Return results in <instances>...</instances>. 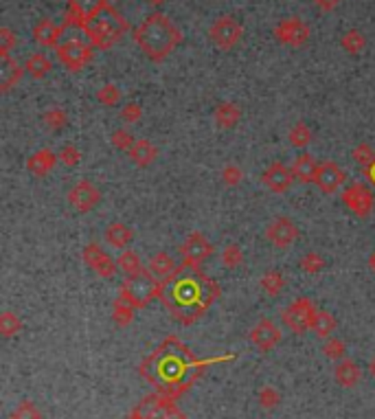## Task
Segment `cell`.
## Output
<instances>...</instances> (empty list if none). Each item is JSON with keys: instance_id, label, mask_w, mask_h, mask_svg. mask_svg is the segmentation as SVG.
I'll return each instance as SVG.
<instances>
[{"instance_id": "50", "label": "cell", "mask_w": 375, "mask_h": 419, "mask_svg": "<svg viewBox=\"0 0 375 419\" xmlns=\"http://www.w3.org/2000/svg\"><path fill=\"white\" fill-rule=\"evenodd\" d=\"M340 3H343V0H312V5L321 11H334Z\"/></svg>"}, {"instance_id": "14", "label": "cell", "mask_w": 375, "mask_h": 419, "mask_svg": "<svg viewBox=\"0 0 375 419\" xmlns=\"http://www.w3.org/2000/svg\"><path fill=\"white\" fill-rule=\"evenodd\" d=\"M266 237L274 248H290L299 239V226L290 217H274L266 228Z\"/></svg>"}, {"instance_id": "32", "label": "cell", "mask_w": 375, "mask_h": 419, "mask_svg": "<svg viewBox=\"0 0 375 419\" xmlns=\"http://www.w3.org/2000/svg\"><path fill=\"white\" fill-rule=\"evenodd\" d=\"M288 141L290 145L296 147V149H303L312 143V130L307 123H303V121H299V123H294L288 132Z\"/></svg>"}, {"instance_id": "37", "label": "cell", "mask_w": 375, "mask_h": 419, "mask_svg": "<svg viewBox=\"0 0 375 419\" xmlns=\"http://www.w3.org/2000/svg\"><path fill=\"white\" fill-rule=\"evenodd\" d=\"M241 263H244V252H241L239 244H228L222 250V266L226 270H235L241 266Z\"/></svg>"}, {"instance_id": "2", "label": "cell", "mask_w": 375, "mask_h": 419, "mask_svg": "<svg viewBox=\"0 0 375 419\" xmlns=\"http://www.w3.org/2000/svg\"><path fill=\"white\" fill-rule=\"evenodd\" d=\"M173 321L191 325L219 299V285L197 266H182L162 279L160 296Z\"/></svg>"}, {"instance_id": "23", "label": "cell", "mask_w": 375, "mask_h": 419, "mask_svg": "<svg viewBox=\"0 0 375 419\" xmlns=\"http://www.w3.org/2000/svg\"><path fill=\"white\" fill-rule=\"evenodd\" d=\"M292 171H294V178L303 182V184H310L316 182V173H318V163L312 154H299L292 163Z\"/></svg>"}, {"instance_id": "6", "label": "cell", "mask_w": 375, "mask_h": 419, "mask_svg": "<svg viewBox=\"0 0 375 419\" xmlns=\"http://www.w3.org/2000/svg\"><path fill=\"white\" fill-rule=\"evenodd\" d=\"M55 53H58V60L71 73H80L93 62L95 47L88 42L86 36H71V38H62V42L55 47Z\"/></svg>"}, {"instance_id": "1", "label": "cell", "mask_w": 375, "mask_h": 419, "mask_svg": "<svg viewBox=\"0 0 375 419\" xmlns=\"http://www.w3.org/2000/svg\"><path fill=\"white\" fill-rule=\"evenodd\" d=\"M235 356H224L215 360H195L178 338H167L154 354L138 367L141 376L147 378L160 395L176 400L189 389V384L200 376L202 369L211 362L233 360Z\"/></svg>"}, {"instance_id": "7", "label": "cell", "mask_w": 375, "mask_h": 419, "mask_svg": "<svg viewBox=\"0 0 375 419\" xmlns=\"http://www.w3.org/2000/svg\"><path fill=\"white\" fill-rule=\"evenodd\" d=\"M241 36H244V27L235 16H219L208 29V40H211L219 51H233Z\"/></svg>"}, {"instance_id": "40", "label": "cell", "mask_w": 375, "mask_h": 419, "mask_svg": "<svg viewBox=\"0 0 375 419\" xmlns=\"http://www.w3.org/2000/svg\"><path fill=\"white\" fill-rule=\"evenodd\" d=\"M323 354L329 358V360H343L345 354H347V347L340 338H327L325 345H323Z\"/></svg>"}, {"instance_id": "5", "label": "cell", "mask_w": 375, "mask_h": 419, "mask_svg": "<svg viewBox=\"0 0 375 419\" xmlns=\"http://www.w3.org/2000/svg\"><path fill=\"white\" fill-rule=\"evenodd\" d=\"M160 285L162 281H158L156 274L143 270L141 274H134V277H128V281H123L119 296L128 301L134 310H145L154 299L160 296Z\"/></svg>"}, {"instance_id": "42", "label": "cell", "mask_w": 375, "mask_h": 419, "mask_svg": "<svg viewBox=\"0 0 375 419\" xmlns=\"http://www.w3.org/2000/svg\"><path fill=\"white\" fill-rule=\"evenodd\" d=\"M110 141H112V145L121 152H130L132 145L136 143V139L132 136L128 130H114L112 134H110Z\"/></svg>"}, {"instance_id": "21", "label": "cell", "mask_w": 375, "mask_h": 419, "mask_svg": "<svg viewBox=\"0 0 375 419\" xmlns=\"http://www.w3.org/2000/svg\"><path fill=\"white\" fill-rule=\"evenodd\" d=\"M60 156L55 154L53 149H47V147H42L38 149L36 154H31L29 160H27V169L33 173V176H38V178H42V176H47L55 165H58Z\"/></svg>"}, {"instance_id": "34", "label": "cell", "mask_w": 375, "mask_h": 419, "mask_svg": "<svg viewBox=\"0 0 375 419\" xmlns=\"http://www.w3.org/2000/svg\"><path fill=\"white\" fill-rule=\"evenodd\" d=\"M44 123H47L51 132H60L66 128V123H69V115H66L60 106H53L44 112Z\"/></svg>"}, {"instance_id": "3", "label": "cell", "mask_w": 375, "mask_h": 419, "mask_svg": "<svg viewBox=\"0 0 375 419\" xmlns=\"http://www.w3.org/2000/svg\"><path fill=\"white\" fill-rule=\"evenodd\" d=\"M134 42L152 62L160 64L182 44V31L169 16L154 11L134 29Z\"/></svg>"}, {"instance_id": "35", "label": "cell", "mask_w": 375, "mask_h": 419, "mask_svg": "<svg viewBox=\"0 0 375 419\" xmlns=\"http://www.w3.org/2000/svg\"><path fill=\"white\" fill-rule=\"evenodd\" d=\"M20 329H22V321L18 318V314H14L11 310H5L0 314V334H3V338L16 336Z\"/></svg>"}, {"instance_id": "18", "label": "cell", "mask_w": 375, "mask_h": 419, "mask_svg": "<svg viewBox=\"0 0 375 419\" xmlns=\"http://www.w3.org/2000/svg\"><path fill=\"white\" fill-rule=\"evenodd\" d=\"M347 173L338 167L334 160H325L318 165V173H316V184L323 193H336L340 187L345 184Z\"/></svg>"}, {"instance_id": "41", "label": "cell", "mask_w": 375, "mask_h": 419, "mask_svg": "<svg viewBox=\"0 0 375 419\" xmlns=\"http://www.w3.org/2000/svg\"><path fill=\"white\" fill-rule=\"evenodd\" d=\"M11 419H42V413H40V409L36 404L25 400V402H20L14 411H11Z\"/></svg>"}, {"instance_id": "49", "label": "cell", "mask_w": 375, "mask_h": 419, "mask_svg": "<svg viewBox=\"0 0 375 419\" xmlns=\"http://www.w3.org/2000/svg\"><path fill=\"white\" fill-rule=\"evenodd\" d=\"M156 419H186V417L182 415V411H180L178 406L173 404V400H171V402L165 404V409L160 411V415H158Z\"/></svg>"}, {"instance_id": "4", "label": "cell", "mask_w": 375, "mask_h": 419, "mask_svg": "<svg viewBox=\"0 0 375 419\" xmlns=\"http://www.w3.org/2000/svg\"><path fill=\"white\" fill-rule=\"evenodd\" d=\"M130 31V22L119 14L112 5H106L99 14L84 27V36L99 51L112 49L114 44Z\"/></svg>"}, {"instance_id": "36", "label": "cell", "mask_w": 375, "mask_h": 419, "mask_svg": "<svg viewBox=\"0 0 375 419\" xmlns=\"http://www.w3.org/2000/svg\"><path fill=\"white\" fill-rule=\"evenodd\" d=\"M261 288H263V292H268L270 296H277V294H281V290L285 288V279H283V274L281 272H277V270H270V272H266L261 277Z\"/></svg>"}, {"instance_id": "55", "label": "cell", "mask_w": 375, "mask_h": 419, "mask_svg": "<svg viewBox=\"0 0 375 419\" xmlns=\"http://www.w3.org/2000/svg\"><path fill=\"white\" fill-rule=\"evenodd\" d=\"M128 419H132V417H128Z\"/></svg>"}, {"instance_id": "8", "label": "cell", "mask_w": 375, "mask_h": 419, "mask_svg": "<svg viewBox=\"0 0 375 419\" xmlns=\"http://www.w3.org/2000/svg\"><path fill=\"white\" fill-rule=\"evenodd\" d=\"M283 323L288 325L294 334H305L312 329L314 316H316V307L312 303V299L307 296H301V299L292 301L288 307L283 310Z\"/></svg>"}, {"instance_id": "19", "label": "cell", "mask_w": 375, "mask_h": 419, "mask_svg": "<svg viewBox=\"0 0 375 419\" xmlns=\"http://www.w3.org/2000/svg\"><path fill=\"white\" fill-rule=\"evenodd\" d=\"M66 33V27L64 22L62 25H55V22L51 18H42L36 27H33V40H36L40 47H58V44L62 42Z\"/></svg>"}, {"instance_id": "20", "label": "cell", "mask_w": 375, "mask_h": 419, "mask_svg": "<svg viewBox=\"0 0 375 419\" xmlns=\"http://www.w3.org/2000/svg\"><path fill=\"white\" fill-rule=\"evenodd\" d=\"M25 64H20L11 55H0V91L9 93L22 77H25Z\"/></svg>"}, {"instance_id": "43", "label": "cell", "mask_w": 375, "mask_h": 419, "mask_svg": "<svg viewBox=\"0 0 375 419\" xmlns=\"http://www.w3.org/2000/svg\"><path fill=\"white\" fill-rule=\"evenodd\" d=\"M16 44H18L16 33L9 27H0V55H11Z\"/></svg>"}, {"instance_id": "39", "label": "cell", "mask_w": 375, "mask_h": 419, "mask_svg": "<svg viewBox=\"0 0 375 419\" xmlns=\"http://www.w3.org/2000/svg\"><path fill=\"white\" fill-rule=\"evenodd\" d=\"M323 268H325V259H323V255H318L316 250L305 252V255L301 257V270L303 272L316 274V272H321Z\"/></svg>"}, {"instance_id": "51", "label": "cell", "mask_w": 375, "mask_h": 419, "mask_svg": "<svg viewBox=\"0 0 375 419\" xmlns=\"http://www.w3.org/2000/svg\"><path fill=\"white\" fill-rule=\"evenodd\" d=\"M365 176H367V178L375 184V160H373V163L369 165V167L365 169Z\"/></svg>"}, {"instance_id": "22", "label": "cell", "mask_w": 375, "mask_h": 419, "mask_svg": "<svg viewBox=\"0 0 375 419\" xmlns=\"http://www.w3.org/2000/svg\"><path fill=\"white\" fill-rule=\"evenodd\" d=\"M334 378H336V382L340 384V387L354 389V387H358L360 380H362V369L358 367V362L349 360V358H343L336 365V369H334Z\"/></svg>"}, {"instance_id": "28", "label": "cell", "mask_w": 375, "mask_h": 419, "mask_svg": "<svg viewBox=\"0 0 375 419\" xmlns=\"http://www.w3.org/2000/svg\"><path fill=\"white\" fill-rule=\"evenodd\" d=\"M147 266H149V272L156 274L158 279H167L169 274L178 270L176 268V259L171 255H167V252H156V255H152Z\"/></svg>"}, {"instance_id": "17", "label": "cell", "mask_w": 375, "mask_h": 419, "mask_svg": "<svg viewBox=\"0 0 375 419\" xmlns=\"http://www.w3.org/2000/svg\"><path fill=\"white\" fill-rule=\"evenodd\" d=\"M294 180L296 178H294L292 167H288V165H283V163H272L270 167L261 173V182L266 184L272 193H285Z\"/></svg>"}, {"instance_id": "38", "label": "cell", "mask_w": 375, "mask_h": 419, "mask_svg": "<svg viewBox=\"0 0 375 419\" xmlns=\"http://www.w3.org/2000/svg\"><path fill=\"white\" fill-rule=\"evenodd\" d=\"M97 101L101 104V106L112 108V106H117L121 101V91L114 84H106V86H101L97 91Z\"/></svg>"}, {"instance_id": "29", "label": "cell", "mask_w": 375, "mask_h": 419, "mask_svg": "<svg viewBox=\"0 0 375 419\" xmlns=\"http://www.w3.org/2000/svg\"><path fill=\"white\" fill-rule=\"evenodd\" d=\"M25 71L33 80H44L51 71V60L44 53H31L25 62Z\"/></svg>"}, {"instance_id": "9", "label": "cell", "mask_w": 375, "mask_h": 419, "mask_svg": "<svg viewBox=\"0 0 375 419\" xmlns=\"http://www.w3.org/2000/svg\"><path fill=\"white\" fill-rule=\"evenodd\" d=\"M106 5H108V0H69V3H66V14H64V27L84 31V27Z\"/></svg>"}, {"instance_id": "12", "label": "cell", "mask_w": 375, "mask_h": 419, "mask_svg": "<svg viewBox=\"0 0 375 419\" xmlns=\"http://www.w3.org/2000/svg\"><path fill=\"white\" fill-rule=\"evenodd\" d=\"M180 255H182L184 266H200L202 261H206L213 255V244L202 233H197L195 230V233H189L186 239L182 241Z\"/></svg>"}, {"instance_id": "47", "label": "cell", "mask_w": 375, "mask_h": 419, "mask_svg": "<svg viewBox=\"0 0 375 419\" xmlns=\"http://www.w3.org/2000/svg\"><path fill=\"white\" fill-rule=\"evenodd\" d=\"M241 178H244V171H241L237 165H226V167L222 169V180L228 187H237L241 182Z\"/></svg>"}, {"instance_id": "44", "label": "cell", "mask_w": 375, "mask_h": 419, "mask_svg": "<svg viewBox=\"0 0 375 419\" xmlns=\"http://www.w3.org/2000/svg\"><path fill=\"white\" fill-rule=\"evenodd\" d=\"M354 160L360 165V167H365V169L375 160V152L369 147V143H360V145L354 149Z\"/></svg>"}, {"instance_id": "24", "label": "cell", "mask_w": 375, "mask_h": 419, "mask_svg": "<svg viewBox=\"0 0 375 419\" xmlns=\"http://www.w3.org/2000/svg\"><path fill=\"white\" fill-rule=\"evenodd\" d=\"M130 160L136 165V167H149V165L158 158V149L152 145L147 139H138L132 149L128 152Z\"/></svg>"}, {"instance_id": "26", "label": "cell", "mask_w": 375, "mask_h": 419, "mask_svg": "<svg viewBox=\"0 0 375 419\" xmlns=\"http://www.w3.org/2000/svg\"><path fill=\"white\" fill-rule=\"evenodd\" d=\"M132 239H134V230L123 222H112L106 228V241L114 248L125 250L132 244Z\"/></svg>"}, {"instance_id": "52", "label": "cell", "mask_w": 375, "mask_h": 419, "mask_svg": "<svg viewBox=\"0 0 375 419\" xmlns=\"http://www.w3.org/2000/svg\"><path fill=\"white\" fill-rule=\"evenodd\" d=\"M369 266H371V270L375 272V250L371 252V257H369Z\"/></svg>"}, {"instance_id": "48", "label": "cell", "mask_w": 375, "mask_h": 419, "mask_svg": "<svg viewBox=\"0 0 375 419\" xmlns=\"http://www.w3.org/2000/svg\"><path fill=\"white\" fill-rule=\"evenodd\" d=\"M141 117H143V110L138 104H128L121 110V121H125V123H136Z\"/></svg>"}, {"instance_id": "25", "label": "cell", "mask_w": 375, "mask_h": 419, "mask_svg": "<svg viewBox=\"0 0 375 419\" xmlns=\"http://www.w3.org/2000/svg\"><path fill=\"white\" fill-rule=\"evenodd\" d=\"M213 119H215L217 128L233 130V128L239 123V119H241V110H239V106L233 104V101H224V104H219V106L213 110Z\"/></svg>"}, {"instance_id": "31", "label": "cell", "mask_w": 375, "mask_h": 419, "mask_svg": "<svg viewBox=\"0 0 375 419\" xmlns=\"http://www.w3.org/2000/svg\"><path fill=\"white\" fill-rule=\"evenodd\" d=\"M340 47H343L345 53H351V55H360L367 47V38L365 33L358 31V29H351L347 31L343 38H340Z\"/></svg>"}, {"instance_id": "54", "label": "cell", "mask_w": 375, "mask_h": 419, "mask_svg": "<svg viewBox=\"0 0 375 419\" xmlns=\"http://www.w3.org/2000/svg\"><path fill=\"white\" fill-rule=\"evenodd\" d=\"M369 371H371V376L375 378V358H373V360L369 362Z\"/></svg>"}, {"instance_id": "53", "label": "cell", "mask_w": 375, "mask_h": 419, "mask_svg": "<svg viewBox=\"0 0 375 419\" xmlns=\"http://www.w3.org/2000/svg\"><path fill=\"white\" fill-rule=\"evenodd\" d=\"M147 3L154 5V7H158V5H165V3H167V0H147Z\"/></svg>"}, {"instance_id": "16", "label": "cell", "mask_w": 375, "mask_h": 419, "mask_svg": "<svg viewBox=\"0 0 375 419\" xmlns=\"http://www.w3.org/2000/svg\"><path fill=\"white\" fill-rule=\"evenodd\" d=\"M281 340V332L277 329L270 318H261V321L250 329V343L255 345L261 354H268L274 347L279 345Z\"/></svg>"}, {"instance_id": "15", "label": "cell", "mask_w": 375, "mask_h": 419, "mask_svg": "<svg viewBox=\"0 0 375 419\" xmlns=\"http://www.w3.org/2000/svg\"><path fill=\"white\" fill-rule=\"evenodd\" d=\"M99 200H101V191H99V187L90 180H80L69 191V202L80 213L93 211V208L99 204Z\"/></svg>"}, {"instance_id": "11", "label": "cell", "mask_w": 375, "mask_h": 419, "mask_svg": "<svg viewBox=\"0 0 375 419\" xmlns=\"http://www.w3.org/2000/svg\"><path fill=\"white\" fill-rule=\"evenodd\" d=\"M343 202H345V206H347L354 215H358V217H369L371 211H373L375 197H373V193H371V189H369L367 184L356 182V184L345 187Z\"/></svg>"}, {"instance_id": "30", "label": "cell", "mask_w": 375, "mask_h": 419, "mask_svg": "<svg viewBox=\"0 0 375 419\" xmlns=\"http://www.w3.org/2000/svg\"><path fill=\"white\" fill-rule=\"evenodd\" d=\"M117 263H119V270L123 274H128V277H134V274H141L143 270H145V268H143V263H141V257L136 255L134 250H128V248L117 257Z\"/></svg>"}, {"instance_id": "10", "label": "cell", "mask_w": 375, "mask_h": 419, "mask_svg": "<svg viewBox=\"0 0 375 419\" xmlns=\"http://www.w3.org/2000/svg\"><path fill=\"white\" fill-rule=\"evenodd\" d=\"M312 31L307 27V22H303L301 18L290 16L283 18L277 27H274V40L283 47H292V49H301L310 42Z\"/></svg>"}, {"instance_id": "33", "label": "cell", "mask_w": 375, "mask_h": 419, "mask_svg": "<svg viewBox=\"0 0 375 419\" xmlns=\"http://www.w3.org/2000/svg\"><path fill=\"white\" fill-rule=\"evenodd\" d=\"M112 316H114V323L119 327H128L132 321H134V307L119 296V299L114 301V307H112Z\"/></svg>"}, {"instance_id": "13", "label": "cell", "mask_w": 375, "mask_h": 419, "mask_svg": "<svg viewBox=\"0 0 375 419\" xmlns=\"http://www.w3.org/2000/svg\"><path fill=\"white\" fill-rule=\"evenodd\" d=\"M82 257H84L86 266L93 268L101 279H112L114 274H117V270H119L117 259H112V257L108 255V252H104L101 246L95 244V241H90V244L84 248V255Z\"/></svg>"}, {"instance_id": "45", "label": "cell", "mask_w": 375, "mask_h": 419, "mask_svg": "<svg viewBox=\"0 0 375 419\" xmlns=\"http://www.w3.org/2000/svg\"><path fill=\"white\" fill-rule=\"evenodd\" d=\"M281 402V395L279 391L274 389V387H263L261 393H259V404H261V409H274Z\"/></svg>"}, {"instance_id": "27", "label": "cell", "mask_w": 375, "mask_h": 419, "mask_svg": "<svg viewBox=\"0 0 375 419\" xmlns=\"http://www.w3.org/2000/svg\"><path fill=\"white\" fill-rule=\"evenodd\" d=\"M338 327V321L334 318L332 312L327 310H316V316H314V323H312V332L318 336V338H332L334 332Z\"/></svg>"}, {"instance_id": "46", "label": "cell", "mask_w": 375, "mask_h": 419, "mask_svg": "<svg viewBox=\"0 0 375 419\" xmlns=\"http://www.w3.org/2000/svg\"><path fill=\"white\" fill-rule=\"evenodd\" d=\"M58 156H60V163L66 165V167H77L80 160H82V154H80V149H77L75 145H64Z\"/></svg>"}]
</instances>
